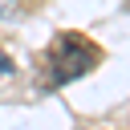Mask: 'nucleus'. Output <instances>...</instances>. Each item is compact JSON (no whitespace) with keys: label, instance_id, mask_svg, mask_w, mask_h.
I'll return each mask as SVG.
<instances>
[{"label":"nucleus","instance_id":"nucleus-1","mask_svg":"<svg viewBox=\"0 0 130 130\" xmlns=\"http://www.w3.org/2000/svg\"><path fill=\"white\" fill-rule=\"evenodd\" d=\"M89 61H93V49L89 45H81L77 37H61L57 49L49 53V85H65V81L81 77L89 69Z\"/></svg>","mask_w":130,"mask_h":130},{"label":"nucleus","instance_id":"nucleus-2","mask_svg":"<svg viewBox=\"0 0 130 130\" xmlns=\"http://www.w3.org/2000/svg\"><path fill=\"white\" fill-rule=\"evenodd\" d=\"M12 8H16V0H0V20H4V16H12Z\"/></svg>","mask_w":130,"mask_h":130},{"label":"nucleus","instance_id":"nucleus-3","mask_svg":"<svg viewBox=\"0 0 130 130\" xmlns=\"http://www.w3.org/2000/svg\"><path fill=\"white\" fill-rule=\"evenodd\" d=\"M0 73H12V61H8L4 53H0Z\"/></svg>","mask_w":130,"mask_h":130}]
</instances>
